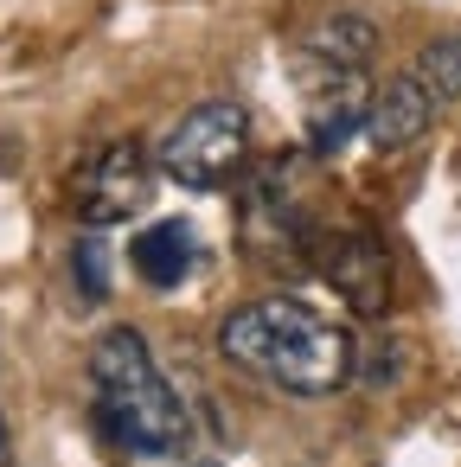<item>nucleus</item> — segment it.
<instances>
[{
  "label": "nucleus",
  "mask_w": 461,
  "mask_h": 467,
  "mask_svg": "<svg viewBox=\"0 0 461 467\" xmlns=\"http://www.w3.org/2000/svg\"><path fill=\"white\" fill-rule=\"evenodd\" d=\"M352 333L314 314L308 301L269 295L250 307H231L218 327V352L257 378H269L288 397H333L352 384Z\"/></svg>",
  "instance_id": "obj_1"
},
{
  "label": "nucleus",
  "mask_w": 461,
  "mask_h": 467,
  "mask_svg": "<svg viewBox=\"0 0 461 467\" xmlns=\"http://www.w3.org/2000/svg\"><path fill=\"white\" fill-rule=\"evenodd\" d=\"M90 384H97V429L122 454H186L193 448V416L135 327H110L90 346Z\"/></svg>",
  "instance_id": "obj_2"
},
{
  "label": "nucleus",
  "mask_w": 461,
  "mask_h": 467,
  "mask_svg": "<svg viewBox=\"0 0 461 467\" xmlns=\"http://www.w3.org/2000/svg\"><path fill=\"white\" fill-rule=\"evenodd\" d=\"M244 154H250V116H244V103L218 97V103H199L173 122V135L161 141V173L173 186L212 192L244 167Z\"/></svg>",
  "instance_id": "obj_3"
},
{
  "label": "nucleus",
  "mask_w": 461,
  "mask_h": 467,
  "mask_svg": "<svg viewBox=\"0 0 461 467\" xmlns=\"http://www.w3.org/2000/svg\"><path fill=\"white\" fill-rule=\"evenodd\" d=\"M148 186H154V161L141 141H110L90 154V167L78 173L71 186V205L90 231H110V224H129L141 205H148Z\"/></svg>",
  "instance_id": "obj_4"
},
{
  "label": "nucleus",
  "mask_w": 461,
  "mask_h": 467,
  "mask_svg": "<svg viewBox=\"0 0 461 467\" xmlns=\"http://www.w3.org/2000/svg\"><path fill=\"white\" fill-rule=\"evenodd\" d=\"M308 263L333 295H346L352 314H384L391 307V256L372 231H320L308 237Z\"/></svg>",
  "instance_id": "obj_5"
},
{
  "label": "nucleus",
  "mask_w": 461,
  "mask_h": 467,
  "mask_svg": "<svg viewBox=\"0 0 461 467\" xmlns=\"http://www.w3.org/2000/svg\"><path fill=\"white\" fill-rule=\"evenodd\" d=\"M365 109H372L365 71H327V65H314V90H308V148H314V154H340L352 135H365Z\"/></svg>",
  "instance_id": "obj_6"
},
{
  "label": "nucleus",
  "mask_w": 461,
  "mask_h": 467,
  "mask_svg": "<svg viewBox=\"0 0 461 467\" xmlns=\"http://www.w3.org/2000/svg\"><path fill=\"white\" fill-rule=\"evenodd\" d=\"M429 122H435V103H429V90L403 71V78H391V84L372 90L365 141H372L378 154H403V148H416V141L429 135Z\"/></svg>",
  "instance_id": "obj_7"
},
{
  "label": "nucleus",
  "mask_w": 461,
  "mask_h": 467,
  "mask_svg": "<svg viewBox=\"0 0 461 467\" xmlns=\"http://www.w3.org/2000/svg\"><path fill=\"white\" fill-rule=\"evenodd\" d=\"M301 52L314 58V65H327V71H365L372 65V52H378V26L365 20V14H320L308 33H301Z\"/></svg>",
  "instance_id": "obj_8"
},
{
  "label": "nucleus",
  "mask_w": 461,
  "mask_h": 467,
  "mask_svg": "<svg viewBox=\"0 0 461 467\" xmlns=\"http://www.w3.org/2000/svg\"><path fill=\"white\" fill-rule=\"evenodd\" d=\"M186 269H193V224L161 218V224H148V231L135 237V275H141L148 288H180Z\"/></svg>",
  "instance_id": "obj_9"
},
{
  "label": "nucleus",
  "mask_w": 461,
  "mask_h": 467,
  "mask_svg": "<svg viewBox=\"0 0 461 467\" xmlns=\"http://www.w3.org/2000/svg\"><path fill=\"white\" fill-rule=\"evenodd\" d=\"M423 90H429V103L442 109V103H461V33L455 39H435L423 58H416V71H410Z\"/></svg>",
  "instance_id": "obj_10"
},
{
  "label": "nucleus",
  "mask_w": 461,
  "mask_h": 467,
  "mask_svg": "<svg viewBox=\"0 0 461 467\" xmlns=\"http://www.w3.org/2000/svg\"><path fill=\"white\" fill-rule=\"evenodd\" d=\"M71 275H78L84 301H110L116 269H110V244H103L97 231H84V237H78V250H71Z\"/></svg>",
  "instance_id": "obj_11"
},
{
  "label": "nucleus",
  "mask_w": 461,
  "mask_h": 467,
  "mask_svg": "<svg viewBox=\"0 0 461 467\" xmlns=\"http://www.w3.org/2000/svg\"><path fill=\"white\" fill-rule=\"evenodd\" d=\"M0 467H14V422H7V410H0Z\"/></svg>",
  "instance_id": "obj_12"
}]
</instances>
